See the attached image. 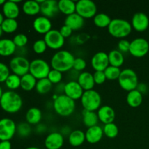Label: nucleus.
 Wrapping results in <instances>:
<instances>
[{"label":"nucleus","mask_w":149,"mask_h":149,"mask_svg":"<svg viewBox=\"0 0 149 149\" xmlns=\"http://www.w3.org/2000/svg\"><path fill=\"white\" fill-rule=\"evenodd\" d=\"M30 61L24 56H15L10 61V69L14 74L23 77L29 73Z\"/></svg>","instance_id":"nucleus-8"},{"label":"nucleus","mask_w":149,"mask_h":149,"mask_svg":"<svg viewBox=\"0 0 149 149\" xmlns=\"http://www.w3.org/2000/svg\"><path fill=\"white\" fill-rule=\"evenodd\" d=\"M42 118V111L36 107H32L26 113V120L29 125H39Z\"/></svg>","instance_id":"nucleus-26"},{"label":"nucleus","mask_w":149,"mask_h":149,"mask_svg":"<svg viewBox=\"0 0 149 149\" xmlns=\"http://www.w3.org/2000/svg\"><path fill=\"white\" fill-rule=\"evenodd\" d=\"M91 65L95 71H104L109 65L108 53L105 52H97L91 59Z\"/></svg>","instance_id":"nucleus-13"},{"label":"nucleus","mask_w":149,"mask_h":149,"mask_svg":"<svg viewBox=\"0 0 149 149\" xmlns=\"http://www.w3.org/2000/svg\"><path fill=\"white\" fill-rule=\"evenodd\" d=\"M121 71H122V70L120 69V68H117V67L109 65L104 71V74L106 75V79L118 80L119 76H120Z\"/></svg>","instance_id":"nucleus-38"},{"label":"nucleus","mask_w":149,"mask_h":149,"mask_svg":"<svg viewBox=\"0 0 149 149\" xmlns=\"http://www.w3.org/2000/svg\"><path fill=\"white\" fill-rule=\"evenodd\" d=\"M109 65L112 66L120 68L125 62L123 53L118 49H113L108 53Z\"/></svg>","instance_id":"nucleus-29"},{"label":"nucleus","mask_w":149,"mask_h":149,"mask_svg":"<svg viewBox=\"0 0 149 149\" xmlns=\"http://www.w3.org/2000/svg\"><path fill=\"white\" fill-rule=\"evenodd\" d=\"M41 11L42 15L51 18L53 17L59 13L58 1L55 0H44L40 4Z\"/></svg>","instance_id":"nucleus-19"},{"label":"nucleus","mask_w":149,"mask_h":149,"mask_svg":"<svg viewBox=\"0 0 149 149\" xmlns=\"http://www.w3.org/2000/svg\"><path fill=\"white\" fill-rule=\"evenodd\" d=\"M23 11L27 15L33 16L41 11L40 4L36 0H29L23 3Z\"/></svg>","instance_id":"nucleus-27"},{"label":"nucleus","mask_w":149,"mask_h":149,"mask_svg":"<svg viewBox=\"0 0 149 149\" xmlns=\"http://www.w3.org/2000/svg\"><path fill=\"white\" fill-rule=\"evenodd\" d=\"M3 32L11 33L15 31L18 27V23L16 19L5 18L1 26Z\"/></svg>","instance_id":"nucleus-36"},{"label":"nucleus","mask_w":149,"mask_h":149,"mask_svg":"<svg viewBox=\"0 0 149 149\" xmlns=\"http://www.w3.org/2000/svg\"><path fill=\"white\" fill-rule=\"evenodd\" d=\"M85 141V132L80 130H75L68 135V142L73 147L81 146Z\"/></svg>","instance_id":"nucleus-25"},{"label":"nucleus","mask_w":149,"mask_h":149,"mask_svg":"<svg viewBox=\"0 0 149 149\" xmlns=\"http://www.w3.org/2000/svg\"><path fill=\"white\" fill-rule=\"evenodd\" d=\"M59 31H60V33H61V34L62 35V36L65 39V38L70 37V36H71V34H72V33L74 31H73L71 28L68 27V26H66V25L64 24L63 26H61V29L59 30Z\"/></svg>","instance_id":"nucleus-47"},{"label":"nucleus","mask_w":149,"mask_h":149,"mask_svg":"<svg viewBox=\"0 0 149 149\" xmlns=\"http://www.w3.org/2000/svg\"><path fill=\"white\" fill-rule=\"evenodd\" d=\"M77 81L84 91L93 90V87L95 84L93 78V74L88 71H83L80 73L77 79Z\"/></svg>","instance_id":"nucleus-22"},{"label":"nucleus","mask_w":149,"mask_h":149,"mask_svg":"<svg viewBox=\"0 0 149 149\" xmlns=\"http://www.w3.org/2000/svg\"><path fill=\"white\" fill-rule=\"evenodd\" d=\"M93 78L95 84H103L106 80L104 71H95L93 74Z\"/></svg>","instance_id":"nucleus-46"},{"label":"nucleus","mask_w":149,"mask_h":149,"mask_svg":"<svg viewBox=\"0 0 149 149\" xmlns=\"http://www.w3.org/2000/svg\"><path fill=\"white\" fill-rule=\"evenodd\" d=\"M132 29L136 31L143 32L149 26V18L146 14L142 12H138L135 13L132 17L131 21Z\"/></svg>","instance_id":"nucleus-15"},{"label":"nucleus","mask_w":149,"mask_h":149,"mask_svg":"<svg viewBox=\"0 0 149 149\" xmlns=\"http://www.w3.org/2000/svg\"><path fill=\"white\" fill-rule=\"evenodd\" d=\"M130 42L125 39H122L118 42V50L120 51L122 53L129 52Z\"/></svg>","instance_id":"nucleus-45"},{"label":"nucleus","mask_w":149,"mask_h":149,"mask_svg":"<svg viewBox=\"0 0 149 149\" xmlns=\"http://www.w3.org/2000/svg\"><path fill=\"white\" fill-rule=\"evenodd\" d=\"M76 13L84 20L92 18L97 14V6L91 0H79L76 2Z\"/></svg>","instance_id":"nucleus-9"},{"label":"nucleus","mask_w":149,"mask_h":149,"mask_svg":"<svg viewBox=\"0 0 149 149\" xmlns=\"http://www.w3.org/2000/svg\"><path fill=\"white\" fill-rule=\"evenodd\" d=\"M17 125L9 118L0 119V141H10L16 133Z\"/></svg>","instance_id":"nucleus-11"},{"label":"nucleus","mask_w":149,"mask_h":149,"mask_svg":"<svg viewBox=\"0 0 149 149\" xmlns=\"http://www.w3.org/2000/svg\"><path fill=\"white\" fill-rule=\"evenodd\" d=\"M75 57L69 51L62 49L55 52L52 55L50 65L52 69L61 72H67L73 69Z\"/></svg>","instance_id":"nucleus-1"},{"label":"nucleus","mask_w":149,"mask_h":149,"mask_svg":"<svg viewBox=\"0 0 149 149\" xmlns=\"http://www.w3.org/2000/svg\"><path fill=\"white\" fill-rule=\"evenodd\" d=\"M84 92V90L81 88L77 81L71 80L65 84L64 94L75 101L79 99H81Z\"/></svg>","instance_id":"nucleus-14"},{"label":"nucleus","mask_w":149,"mask_h":149,"mask_svg":"<svg viewBox=\"0 0 149 149\" xmlns=\"http://www.w3.org/2000/svg\"><path fill=\"white\" fill-rule=\"evenodd\" d=\"M10 75V67L4 63L0 62V83L5 82L7 77Z\"/></svg>","instance_id":"nucleus-44"},{"label":"nucleus","mask_w":149,"mask_h":149,"mask_svg":"<svg viewBox=\"0 0 149 149\" xmlns=\"http://www.w3.org/2000/svg\"><path fill=\"white\" fill-rule=\"evenodd\" d=\"M58 4L60 13L66 16L76 13V2L72 0H60Z\"/></svg>","instance_id":"nucleus-30"},{"label":"nucleus","mask_w":149,"mask_h":149,"mask_svg":"<svg viewBox=\"0 0 149 149\" xmlns=\"http://www.w3.org/2000/svg\"><path fill=\"white\" fill-rule=\"evenodd\" d=\"M64 24L71 28L73 31H78L84 26V19L77 13H74L66 16Z\"/></svg>","instance_id":"nucleus-23"},{"label":"nucleus","mask_w":149,"mask_h":149,"mask_svg":"<svg viewBox=\"0 0 149 149\" xmlns=\"http://www.w3.org/2000/svg\"><path fill=\"white\" fill-rule=\"evenodd\" d=\"M0 106L3 111L9 113H15L23 106V99L18 93L13 90L4 92L0 99Z\"/></svg>","instance_id":"nucleus-2"},{"label":"nucleus","mask_w":149,"mask_h":149,"mask_svg":"<svg viewBox=\"0 0 149 149\" xmlns=\"http://www.w3.org/2000/svg\"><path fill=\"white\" fill-rule=\"evenodd\" d=\"M3 15L6 18L16 19L20 14V8L18 4L12 0L6 1L2 5Z\"/></svg>","instance_id":"nucleus-21"},{"label":"nucleus","mask_w":149,"mask_h":149,"mask_svg":"<svg viewBox=\"0 0 149 149\" xmlns=\"http://www.w3.org/2000/svg\"><path fill=\"white\" fill-rule=\"evenodd\" d=\"M53 109L56 113L61 116H69L76 109L75 100L68 97L65 94L58 95L56 99L54 100Z\"/></svg>","instance_id":"nucleus-3"},{"label":"nucleus","mask_w":149,"mask_h":149,"mask_svg":"<svg viewBox=\"0 0 149 149\" xmlns=\"http://www.w3.org/2000/svg\"><path fill=\"white\" fill-rule=\"evenodd\" d=\"M33 27L37 33L45 35L52 30V24L50 19L42 15L35 18L33 22Z\"/></svg>","instance_id":"nucleus-17"},{"label":"nucleus","mask_w":149,"mask_h":149,"mask_svg":"<svg viewBox=\"0 0 149 149\" xmlns=\"http://www.w3.org/2000/svg\"><path fill=\"white\" fill-rule=\"evenodd\" d=\"M87 67V62L85 60L82 58H76L74 60V66L73 69L75 70L77 72H83L84 69Z\"/></svg>","instance_id":"nucleus-43"},{"label":"nucleus","mask_w":149,"mask_h":149,"mask_svg":"<svg viewBox=\"0 0 149 149\" xmlns=\"http://www.w3.org/2000/svg\"><path fill=\"white\" fill-rule=\"evenodd\" d=\"M149 43L144 38H136L130 42L129 53L135 58H143L148 54Z\"/></svg>","instance_id":"nucleus-10"},{"label":"nucleus","mask_w":149,"mask_h":149,"mask_svg":"<svg viewBox=\"0 0 149 149\" xmlns=\"http://www.w3.org/2000/svg\"><path fill=\"white\" fill-rule=\"evenodd\" d=\"M52 84L47 78L37 80L35 89L36 91L40 95H46L52 90Z\"/></svg>","instance_id":"nucleus-34"},{"label":"nucleus","mask_w":149,"mask_h":149,"mask_svg":"<svg viewBox=\"0 0 149 149\" xmlns=\"http://www.w3.org/2000/svg\"><path fill=\"white\" fill-rule=\"evenodd\" d=\"M3 90H2V88H1V86H0V99H1V96H2V95H3Z\"/></svg>","instance_id":"nucleus-51"},{"label":"nucleus","mask_w":149,"mask_h":149,"mask_svg":"<svg viewBox=\"0 0 149 149\" xmlns=\"http://www.w3.org/2000/svg\"><path fill=\"white\" fill-rule=\"evenodd\" d=\"M44 40L48 48L52 49H59L65 44V38L61 34L59 31L52 29L45 35Z\"/></svg>","instance_id":"nucleus-12"},{"label":"nucleus","mask_w":149,"mask_h":149,"mask_svg":"<svg viewBox=\"0 0 149 149\" xmlns=\"http://www.w3.org/2000/svg\"><path fill=\"white\" fill-rule=\"evenodd\" d=\"M136 90H138V91L143 95L144 94H146V93H148V86L146 84H144V83H139Z\"/></svg>","instance_id":"nucleus-48"},{"label":"nucleus","mask_w":149,"mask_h":149,"mask_svg":"<svg viewBox=\"0 0 149 149\" xmlns=\"http://www.w3.org/2000/svg\"><path fill=\"white\" fill-rule=\"evenodd\" d=\"M2 33H3V31H2V29H1V26H0V37H1V36Z\"/></svg>","instance_id":"nucleus-54"},{"label":"nucleus","mask_w":149,"mask_h":149,"mask_svg":"<svg viewBox=\"0 0 149 149\" xmlns=\"http://www.w3.org/2000/svg\"><path fill=\"white\" fill-rule=\"evenodd\" d=\"M102 99L100 93L95 90L84 91L81 97V103L84 110L95 111L101 106Z\"/></svg>","instance_id":"nucleus-6"},{"label":"nucleus","mask_w":149,"mask_h":149,"mask_svg":"<svg viewBox=\"0 0 149 149\" xmlns=\"http://www.w3.org/2000/svg\"><path fill=\"white\" fill-rule=\"evenodd\" d=\"M47 48L48 47L46 45V42H45L44 39H38L33 45V52L35 53L38 54V55L45 53Z\"/></svg>","instance_id":"nucleus-42"},{"label":"nucleus","mask_w":149,"mask_h":149,"mask_svg":"<svg viewBox=\"0 0 149 149\" xmlns=\"http://www.w3.org/2000/svg\"><path fill=\"white\" fill-rule=\"evenodd\" d=\"M16 49H17V47L14 44L13 39H0V55L1 56H10L16 52Z\"/></svg>","instance_id":"nucleus-24"},{"label":"nucleus","mask_w":149,"mask_h":149,"mask_svg":"<svg viewBox=\"0 0 149 149\" xmlns=\"http://www.w3.org/2000/svg\"><path fill=\"white\" fill-rule=\"evenodd\" d=\"M6 1H4V0H0V5H3V4L5 3Z\"/></svg>","instance_id":"nucleus-53"},{"label":"nucleus","mask_w":149,"mask_h":149,"mask_svg":"<svg viewBox=\"0 0 149 149\" xmlns=\"http://www.w3.org/2000/svg\"><path fill=\"white\" fill-rule=\"evenodd\" d=\"M112 19L109 15L103 13H97L93 17L94 24L98 28H108L111 22Z\"/></svg>","instance_id":"nucleus-33"},{"label":"nucleus","mask_w":149,"mask_h":149,"mask_svg":"<svg viewBox=\"0 0 149 149\" xmlns=\"http://www.w3.org/2000/svg\"><path fill=\"white\" fill-rule=\"evenodd\" d=\"M0 149H12V144L10 141H0Z\"/></svg>","instance_id":"nucleus-49"},{"label":"nucleus","mask_w":149,"mask_h":149,"mask_svg":"<svg viewBox=\"0 0 149 149\" xmlns=\"http://www.w3.org/2000/svg\"><path fill=\"white\" fill-rule=\"evenodd\" d=\"M26 149H40V148H37V147H35V146H30V147H28V148H26Z\"/></svg>","instance_id":"nucleus-52"},{"label":"nucleus","mask_w":149,"mask_h":149,"mask_svg":"<svg viewBox=\"0 0 149 149\" xmlns=\"http://www.w3.org/2000/svg\"><path fill=\"white\" fill-rule=\"evenodd\" d=\"M118 82L121 88L127 92L136 90L139 84L138 75L132 68H125L122 70L120 76L118 79Z\"/></svg>","instance_id":"nucleus-5"},{"label":"nucleus","mask_w":149,"mask_h":149,"mask_svg":"<svg viewBox=\"0 0 149 149\" xmlns=\"http://www.w3.org/2000/svg\"><path fill=\"white\" fill-rule=\"evenodd\" d=\"M132 27L131 23L124 19H112L108 31L110 35L117 39H124L130 34Z\"/></svg>","instance_id":"nucleus-4"},{"label":"nucleus","mask_w":149,"mask_h":149,"mask_svg":"<svg viewBox=\"0 0 149 149\" xmlns=\"http://www.w3.org/2000/svg\"><path fill=\"white\" fill-rule=\"evenodd\" d=\"M50 70L49 64L43 59L37 58L30 62L29 74H31L37 80L47 78Z\"/></svg>","instance_id":"nucleus-7"},{"label":"nucleus","mask_w":149,"mask_h":149,"mask_svg":"<svg viewBox=\"0 0 149 149\" xmlns=\"http://www.w3.org/2000/svg\"><path fill=\"white\" fill-rule=\"evenodd\" d=\"M37 79L31 74H27L21 77L20 87L25 91H31L36 87Z\"/></svg>","instance_id":"nucleus-31"},{"label":"nucleus","mask_w":149,"mask_h":149,"mask_svg":"<svg viewBox=\"0 0 149 149\" xmlns=\"http://www.w3.org/2000/svg\"><path fill=\"white\" fill-rule=\"evenodd\" d=\"M47 79L52 84H58L63 79V73L52 68L48 74Z\"/></svg>","instance_id":"nucleus-40"},{"label":"nucleus","mask_w":149,"mask_h":149,"mask_svg":"<svg viewBox=\"0 0 149 149\" xmlns=\"http://www.w3.org/2000/svg\"><path fill=\"white\" fill-rule=\"evenodd\" d=\"M98 116L95 111H88L84 110L83 111V123L87 127H92L97 125Z\"/></svg>","instance_id":"nucleus-32"},{"label":"nucleus","mask_w":149,"mask_h":149,"mask_svg":"<svg viewBox=\"0 0 149 149\" xmlns=\"http://www.w3.org/2000/svg\"><path fill=\"white\" fill-rule=\"evenodd\" d=\"M63 144V135L61 132H51L45 140V146L47 149H60L62 148Z\"/></svg>","instance_id":"nucleus-16"},{"label":"nucleus","mask_w":149,"mask_h":149,"mask_svg":"<svg viewBox=\"0 0 149 149\" xmlns=\"http://www.w3.org/2000/svg\"><path fill=\"white\" fill-rule=\"evenodd\" d=\"M4 19H5V18H4V15H3L2 13H0V26H1V24H2V23H3V22H4Z\"/></svg>","instance_id":"nucleus-50"},{"label":"nucleus","mask_w":149,"mask_h":149,"mask_svg":"<svg viewBox=\"0 0 149 149\" xmlns=\"http://www.w3.org/2000/svg\"><path fill=\"white\" fill-rule=\"evenodd\" d=\"M13 41L17 48H21L24 47L27 45L29 42V38L24 33H18L14 36Z\"/></svg>","instance_id":"nucleus-41"},{"label":"nucleus","mask_w":149,"mask_h":149,"mask_svg":"<svg viewBox=\"0 0 149 149\" xmlns=\"http://www.w3.org/2000/svg\"><path fill=\"white\" fill-rule=\"evenodd\" d=\"M103 130L104 135L109 138H115L119 134V128L113 122L104 125Z\"/></svg>","instance_id":"nucleus-37"},{"label":"nucleus","mask_w":149,"mask_h":149,"mask_svg":"<svg viewBox=\"0 0 149 149\" xmlns=\"http://www.w3.org/2000/svg\"><path fill=\"white\" fill-rule=\"evenodd\" d=\"M103 127L99 125L87 128L85 132L86 141L90 144H95L100 142L103 138Z\"/></svg>","instance_id":"nucleus-20"},{"label":"nucleus","mask_w":149,"mask_h":149,"mask_svg":"<svg viewBox=\"0 0 149 149\" xmlns=\"http://www.w3.org/2000/svg\"><path fill=\"white\" fill-rule=\"evenodd\" d=\"M127 103L130 107L138 108L143 103V95L138 90L128 92L127 95Z\"/></svg>","instance_id":"nucleus-28"},{"label":"nucleus","mask_w":149,"mask_h":149,"mask_svg":"<svg viewBox=\"0 0 149 149\" xmlns=\"http://www.w3.org/2000/svg\"><path fill=\"white\" fill-rule=\"evenodd\" d=\"M20 82H21V77L16 74H11L5 81V84L10 90L14 91L20 87Z\"/></svg>","instance_id":"nucleus-35"},{"label":"nucleus","mask_w":149,"mask_h":149,"mask_svg":"<svg viewBox=\"0 0 149 149\" xmlns=\"http://www.w3.org/2000/svg\"><path fill=\"white\" fill-rule=\"evenodd\" d=\"M16 132L18 134L19 136L22 138H26L30 135L31 132V125L27 122H21L17 125Z\"/></svg>","instance_id":"nucleus-39"},{"label":"nucleus","mask_w":149,"mask_h":149,"mask_svg":"<svg viewBox=\"0 0 149 149\" xmlns=\"http://www.w3.org/2000/svg\"><path fill=\"white\" fill-rule=\"evenodd\" d=\"M97 116H98L99 121L103 124L112 123L114 122L116 118V113L115 111L112 107L108 105L100 106V109L97 110Z\"/></svg>","instance_id":"nucleus-18"}]
</instances>
